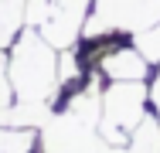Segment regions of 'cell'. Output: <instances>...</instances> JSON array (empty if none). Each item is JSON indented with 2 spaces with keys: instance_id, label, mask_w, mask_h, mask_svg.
Masks as SVG:
<instances>
[{
  "instance_id": "obj_4",
  "label": "cell",
  "mask_w": 160,
  "mask_h": 153,
  "mask_svg": "<svg viewBox=\"0 0 160 153\" xmlns=\"http://www.w3.org/2000/svg\"><path fill=\"white\" fill-rule=\"evenodd\" d=\"M153 24H160V0H92L82 37H102L112 31L140 34Z\"/></svg>"
},
{
  "instance_id": "obj_9",
  "label": "cell",
  "mask_w": 160,
  "mask_h": 153,
  "mask_svg": "<svg viewBox=\"0 0 160 153\" xmlns=\"http://www.w3.org/2000/svg\"><path fill=\"white\" fill-rule=\"evenodd\" d=\"M24 10H28V0H0V51H7L17 41Z\"/></svg>"
},
{
  "instance_id": "obj_5",
  "label": "cell",
  "mask_w": 160,
  "mask_h": 153,
  "mask_svg": "<svg viewBox=\"0 0 160 153\" xmlns=\"http://www.w3.org/2000/svg\"><path fill=\"white\" fill-rule=\"evenodd\" d=\"M41 150L44 153H102L106 140L96 122L82 119L75 112H51V119L41 126Z\"/></svg>"
},
{
  "instance_id": "obj_3",
  "label": "cell",
  "mask_w": 160,
  "mask_h": 153,
  "mask_svg": "<svg viewBox=\"0 0 160 153\" xmlns=\"http://www.w3.org/2000/svg\"><path fill=\"white\" fill-rule=\"evenodd\" d=\"M92 0H28V24H31L48 44H55L58 51H68L85 27Z\"/></svg>"
},
{
  "instance_id": "obj_7",
  "label": "cell",
  "mask_w": 160,
  "mask_h": 153,
  "mask_svg": "<svg viewBox=\"0 0 160 153\" xmlns=\"http://www.w3.org/2000/svg\"><path fill=\"white\" fill-rule=\"evenodd\" d=\"M51 119V102H34V99H17L0 112V122L10 129H41Z\"/></svg>"
},
{
  "instance_id": "obj_11",
  "label": "cell",
  "mask_w": 160,
  "mask_h": 153,
  "mask_svg": "<svg viewBox=\"0 0 160 153\" xmlns=\"http://www.w3.org/2000/svg\"><path fill=\"white\" fill-rule=\"evenodd\" d=\"M133 44H136V51L150 61V65H160V24L133 34Z\"/></svg>"
},
{
  "instance_id": "obj_10",
  "label": "cell",
  "mask_w": 160,
  "mask_h": 153,
  "mask_svg": "<svg viewBox=\"0 0 160 153\" xmlns=\"http://www.w3.org/2000/svg\"><path fill=\"white\" fill-rule=\"evenodd\" d=\"M34 133L31 129H10L0 122V153H31Z\"/></svg>"
},
{
  "instance_id": "obj_8",
  "label": "cell",
  "mask_w": 160,
  "mask_h": 153,
  "mask_svg": "<svg viewBox=\"0 0 160 153\" xmlns=\"http://www.w3.org/2000/svg\"><path fill=\"white\" fill-rule=\"evenodd\" d=\"M102 153H160V119L147 112V119L129 133L123 146H106Z\"/></svg>"
},
{
  "instance_id": "obj_2",
  "label": "cell",
  "mask_w": 160,
  "mask_h": 153,
  "mask_svg": "<svg viewBox=\"0 0 160 153\" xmlns=\"http://www.w3.org/2000/svg\"><path fill=\"white\" fill-rule=\"evenodd\" d=\"M150 89L147 82H109L102 89V112H99V133L106 146H123L129 133L147 119Z\"/></svg>"
},
{
  "instance_id": "obj_6",
  "label": "cell",
  "mask_w": 160,
  "mask_h": 153,
  "mask_svg": "<svg viewBox=\"0 0 160 153\" xmlns=\"http://www.w3.org/2000/svg\"><path fill=\"white\" fill-rule=\"evenodd\" d=\"M99 75L106 82H147L150 61L136 51V44H119L99 58Z\"/></svg>"
},
{
  "instance_id": "obj_12",
  "label": "cell",
  "mask_w": 160,
  "mask_h": 153,
  "mask_svg": "<svg viewBox=\"0 0 160 153\" xmlns=\"http://www.w3.org/2000/svg\"><path fill=\"white\" fill-rule=\"evenodd\" d=\"M14 85H10V75H7V51H0V112L7 106H14Z\"/></svg>"
},
{
  "instance_id": "obj_1",
  "label": "cell",
  "mask_w": 160,
  "mask_h": 153,
  "mask_svg": "<svg viewBox=\"0 0 160 153\" xmlns=\"http://www.w3.org/2000/svg\"><path fill=\"white\" fill-rule=\"evenodd\" d=\"M7 75L17 99H34V102H51L62 78H58V48L48 44L34 27L21 31L17 41L10 44L7 55Z\"/></svg>"
},
{
  "instance_id": "obj_13",
  "label": "cell",
  "mask_w": 160,
  "mask_h": 153,
  "mask_svg": "<svg viewBox=\"0 0 160 153\" xmlns=\"http://www.w3.org/2000/svg\"><path fill=\"white\" fill-rule=\"evenodd\" d=\"M150 106H153V116L160 119V65H157V72H153V78H150Z\"/></svg>"
}]
</instances>
